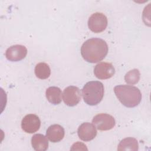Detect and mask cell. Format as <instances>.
I'll list each match as a JSON object with an SVG mask.
<instances>
[{"mask_svg":"<svg viewBox=\"0 0 151 151\" xmlns=\"http://www.w3.org/2000/svg\"><path fill=\"white\" fill-rule=\"evenodd\" d=\"M108 50V45L104 40L99 38H91L81 45V54L87 62L96 63L105 58Z\"/></svg>","mask_w":151,"mask_h":151,"instance_id":"cell-1","label":"cell"},{"mask_svg":"<svg viewBox=\"0 0 151 151\" xmlns=\"http://www.w3.org/2000/svg\"><path fill=\"white\" fill-rule=\"evenodd\" d=\"M114 92L120 102L126 107H134L142 100L141 92L135 86L118 85L114 87Z\"/></svg>","mask_w":151,"mask_h":151,"instance_id":"cell-2","label":"cell"},{"mask_svg":"<svg viewBox=\"0 0 151 151\" xmlns=\"http://www.w3.org/2000/svg\"><path fill=\"white\" fill-rule=\"evenodd\" d=\"M104 93L103 84L99 81H88L82 89L84 101L90 106L98 104L102 100Z\"/></svg>","mask_w":151,"mask_h":151,"instance_id":"cell-3","label":"cell"},{"mask_svg":"<svg viewBox=\"0 0 151 151\" xmlns=\"http://www.w3.org/2000/svg\"><path fill=\"white\" fill-rule=\"evenodd\" d=\"M107 23V18L104 14L101 12H96L89 17L88 27L92 32L99 33L105 30Z\"/></svg>","mask_w":151,"mask_h":151,"instance_id":"cell-4","label":"cell"},{"mask_svg":"<svg viewBox=\"0 0 151 151\" xmlns=\"http://www.w3.org/2000/svg\"><path fill=\"white\" fill-rule=\"evenodd\" d=\"M92 123L96 129L101 131L111 130L116 124L114 117L106 113H100L96 115L92 120Z\"/></svg>","mask_w":151,"mask_h":151,"instance_id":"cell-5","label":"cell"},{"mask_svg":"<svg viewBox=\"0 0 151 151\" xmlns=\"http://www.w3.org/2000/svg\"><path fill=\"white\" fill-rule=\"evenodd\" d=\"M63 99L64 103L70 107L76 106L81 100L80 89L73 86L66 87L63 93Z\"/></svg>","mask_w":151,"mask_h":151,"instance_id":"cell-6","label":"cell"},{"mask_svg":"<svg viewBox=\"0 0 151 151\" xmlns=\"http://www.w3.org/2000/svg\"><path fill=\"white\" fill-rule=\"evenodd\" d=\"M41 126V121L36 114H28L21 121V128L27 133H34L38 131Z\"/></svg>","mask_w":151,"mask_h":151,"instance_id":"cell-7","label":"cell"},{"mask_svg":"<svg viewBox=\"0 0 151 151\" xmlns=\"http://www.w3.org/2000/svg\"><path fill=\"white\" fill-rule=\"evenodd\" d=\"M115 73V68L111 63L101 62L94 68V76L99 79L106 80L112 77Z\"/></svg>","mask_w":151,"mask_h":151,"instance_id":"cell-8","label":"cell"},{"mask_svg":"<svg viewBox=\"0 0 151 151\" xmlns=\"http://www.w3.org/2000/svg\"><path fill=\"white\" fill-rule=\"evenodd\" d=\"M27 54V48L22 45H14L9 47L5 52V57L10 61H19Z\"/></svg>","mask_w":151,"mask_h":151,"instance_id":"cell-9","label":"cell"},{"mask_svg":"<svg viewBox=\"0 0 151 151\" xmlns=\"http://www.w3.org/2000/svg\"><path fill=\"white\" fill-rule=\"evenodd\" d=\"M97 133L96 127L88 122L82 123L78 128L77 134L79 138L85 142H88L95 138Z\"/></svg>","mask_w":151,"mask_h":151,"instance_id":"cell-10","label":"cell"},{"mask_svg":"<svg viewBox=\"0 0 151 151\" xmlns=\"http://www.w3.org/2000/svg\"><path fill=\"white\" fill-rule=\"evenodd\" d=\"M65 132L64 128L60 124H54L49 126L46 131L47 139L53 143L59 142L64 137Z\"/></svg>","mask_w":151,"mask_h":151,"instance_id":"cell-11","label":"cell"},{"mask_svg":"<svg viewBox=\"0 0 151 151\" xmlns=\"http://www.w3.org/2000/svg\"><path fill=\"white\" fill-rule=\"evenodd\" d=\"M31 145L36 151H45L48 147L47 136L42 134H35L31 138Z\"/></svg>","mask_w":151,"mask_h":151,"instance_id":"cell-12","label":"cell"},{"mask_svg":"<svg viewBox=\"0 0 151 151\" xmlns=\"http://www.w3.org/2000/svg\"><path fill=\"white\" fill-rule=\"evenodd\" d=\"M45 96L47 100L54 105L60 104L62 100V92L58 87L51 86L48 87L46 90Z\"/></svg>","mask_w":151,"mask_h":151,"instance_id":"cell-13","label":"cell"},{"mask_svg":"<svg viewBox=\"0 0 151 151\" xmlns=\"http://www.w3.org/2000/svg\"><path fill=\"white\" fill-rule=\"evenodd\" d=\"M139 149L137 140L133 137H126L122 140L117 146V150H134Z\"/></svg>","mask_w":151,"mask_h":151,"instance_id":"cell-14","label":"cell"},{"mask_svg":"<svg viewBox=\"0 0 151 151\" xmlns=\"http://www.w3.org/2000/svg\"><path fill=\"white\" fill-rule=\"evenodd\" d=\"M36 77L40 79L44 80L48 78L51 74V69L48 64L45 63H38L34 69Z\"/></svg>","mask_w":151,"mask_h":151,"instance_id":"cell-15","label":"cell"},{"mask_svg":"<svg viewBox=\"0 0 151 151\" xmlns=\"http://www.w3.org/2000/svg\"><path fill=\"white\" fill-rule=\"evenodd\" d=\"M140 73L138 69L134 68L129 71L124 76V80L126 83L133 85L138 83L140 80Z\"/></svg>","mask_w":151,"mask_h":151,"instance_id":"cell-16","label":"cell"},{"mask_svg":"<svg viewBox=\"0 0 151 151\" xmlns=\"http://www.w3.org/2000/svg\"><path fill=\"white\" fill-rule=\"evenodd\" d=\"M71 150H87L88 149L86 147V145L81 142H76L72 145Z\"/></svg>","mask_w":151,"mask_h":151,"instance_id":"cell-17","label":"cell"}]
</instances>
